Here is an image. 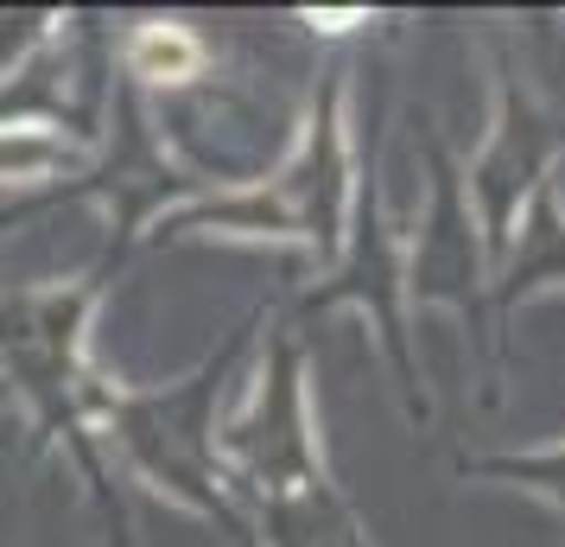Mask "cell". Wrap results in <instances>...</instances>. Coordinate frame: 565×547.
Instances as JSON below:
<instances>
[{
	"label": "cell",
	"instance_id": "1",
	"mask_svg": "<svg viewBox=\"0 0 565 547\" xmlns=\"http://www.w3.org/2000/svg\"><path fill=\"white\" fill-rule=\"evenodd\" d=\"M108 274L115 267L96 261L77 281L0 293V389L26 401V420H32L26 465H39L52 445H64V459L83 471V491L103 516L108 547H128V509H121L115 471L103 459L108 382H96V369L83 357V332H89V313L103 306Z\"/></svg>",
	"mask_w": 565,
	"mask_h": 547
},
{
	"label": "cell",
	"instance_id": "2",
	"mask_svg": "<svg viewBox=\"0 0 565 547\" xmlns=\"http://www.w3.org/2000/svg\"><path fill=\"white\" fill-rule=\"evenodd\" d=\"M306 357L299 338H274V364L255 408L223 433V477L255 547H369L362 522L324 477L306 420Z\"/></svg>",
	"mask_w": 565,
	"mask_h": 547
},
{
	"label": "cell",
	"instance_id": "4",
	"mask_svg": "<svg viewBox=\"0 0 565 547\" xmlns=\"http://www.w3.org/2000/svg\"><path fill=\"white\" fill-rule=\"evenodd\" d=\"M343 185H350V154H343V115H337V77L311 108L299 154L286 159L280 179L255 185V191H223V198H198V204L166 210L153 235H198V230H230V235H306L318 249L337 242L343 223Z\"/></svg>",
	"mask_w": 565,
	"mask_h": 547
},
{
	"label": "cell",
	"instance_id": "3",
	"mask_svg": "<svg viewBox=\"0 0 565 547\" xmlns=\"http://www.w3.org/2000/svg\"><path fill=\"white\" fill-rule=\"evenodd\" d=\"M255 338V318L235 325L230 344L204 357V364L159 382V389H108L103 401V445H115L128 459L134 477H147L153 491H166L172 503L198 509L204 522H216L223 535L248 541V522L235 509L230 477H223V440H216V395L230 382V369L242 364V350Z\"/></svg>",
	"mask_w": 565,
	"mask_h": 547
},
{
	"label": "cell",
	"instance_id": "5",
	"mask_svg": "<svg viewBox=\"0 0 565 547\" xmlns=\"http://www.w3.org/2000/svg\"><path fill=\"white\" fill-rule=\"evenodd\" d=\"M52 45V13H0V90Z\"/></svg>",
	"mask_w": 565,
	"mask_h": 547
},
{
	"label": "cell",
	"instance_id": "6",
	"mask_svg": "<svg viewBox=\"0 0 565 547\" xmlns=\"http://www.w3.org/2000/svg\"><path fill=\"white\" fill-rule=\"evenodd\" d=\"M0 401H7V389H0Z\"/></svg>",
	"mask_w": 565,
	"mask_h": 547
}]
</instances>
